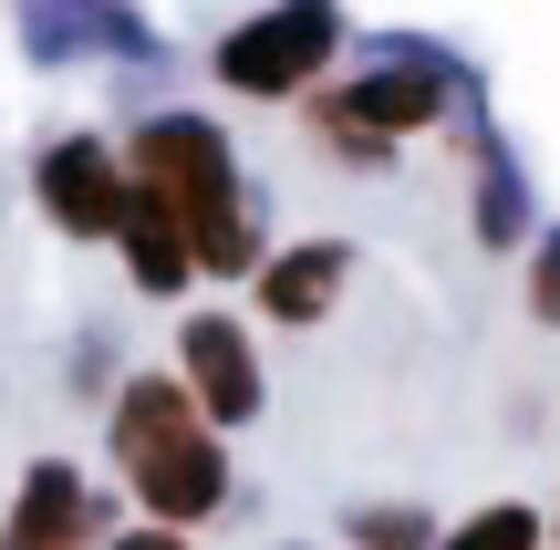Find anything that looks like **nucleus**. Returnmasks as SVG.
I'll return each mask as SVG.
<instances>
[{"label":"nucleus","instance_id":"8","mask_svg":"<svg viewBox=\"0 0 560 550\" xmlns=\"http://www.w3.org/2000/svg\"><path fill=\"white\" fill-rule=\"evenodd\" d=\"M342 281H353V249H342V239H291V249H270V260H260V281H249V291H260V312H270V323H322V312H332L342 302Z\"/></svg>","mask_w":560,"mask_h":550},{"label":"nucleus","instance_id":"7","mask_svg":"<svg viewBox=\"0 0 560 550\" xmlns=\"http://www.w3.org/2000/svg\"><path fill=\"white\" fill-rule=\"evenodd\" d=\"M104 499L83 489V468H62V457H32L21 468V499H11V530L0 550H104Z\"/></svg>","mask_w":560,"mask_h":550},{"label":"nucleus","instance_id":"12","mask_svg":"<svg viewBox=\"0 0 560 550\" xmlns=\"http://www.w3.org/2000/svg\"><path fill=\"white\" fill-rule=\"evenodd\" d=\"M353 550H436L425 510H353Z\"/></svg>","mask_w":560,"mask_h":550},{"label":"nucleus","instance_id":"2","mask_svg":"<svg viewBox=\"0 0 560 550\" xmlns=\"http://www.w3.org/2000/svg\"><path fill=\"white\" fill-rule=\"evenodd\" d=\"M115 468H125V489L145 499L156 530H198L229 499V436L198 416V395H187L177 374H136V385L115 395Z\"/></svg>","mask_w":560,"mask_h":550},{"label":"nucleus","instance_id":"5","mask_svg":"<svg viewBox=\"0 0 560 550\" xmlns=\"http://www.w3.org/2000/svg\"><path fill=\"white\" fill-rule=\"evenodd\" d=\"M32 187H42V219H52L62 239H115V229H125V198H136L125 145H104V136H52V145H42V166H32Z\"/></svg>","mask_w":560,"mask_h":550},{"label":"nucleus","instance_id":"11","mask_svg":"<svg viewBox=\"0 0 560 550\" xmlns=\"http://www.w3.org/2000/svg\"><path fill=\"white\" fill-rule=\"evenodd\" d=\"M478 239H488V249H509V239H520V177H509L499 136L478 145Z\"/></svg>","mask_w":560,"mask_h":550},{"label":"nucleus","instance_id":"14","mask_svg":"<svg viewBox=\"0 0 560 550\" xmlns=\"http://www.w3.org/2000/svg\"><path fill=\"white\" fill-rule=\"evenodd\" d=\"M104 550H198V540H187V530H156V519H145V530H115Z\"/></svg>","mask_w":560,"mask_h":550},{"label":"nucleus","instance_id":"3","mask_svg":"<svg viewBox=\"0 0 560 550\" xmlns=\"http://www.w3.org/2000/svg\"><path fill=\"white\" fill-rule=\"evenodd\" d=\"M446 104H457V73H446L436 52H384V62H363L353 83H332V94L312 104V136L332 145V156L374 166V156H395L405 136L446 125Z\"/></svg>","mask_w":560,"mask_h":550},{"label":"nucleus","instance_id":"10","mask_svg":"<svg viewBox=\"0 0 560 550\" xmlns=\"http://www.w3.org/2000/svg\"><path fill=\"white\" fill-rule=\"evenodd\" d=\"M550 530H540V510H520V499H488L478 519H457L436 550H540Z\"/></svg>","mask_w":560,"mask_h":550},{"label":"nucleus","instance_id":"15","mask_svg":"<svg viewBox=\"0 0 560 550\" xmlns=\"http://www.w3.org/2000/svg\"><path fill=\"white\" fill-rule=\"evenodd\" d=\"M550 540H560V510H550Z\"/></svg>","mask_w":560,"mask_h":550},{"label":"nucleus","instance_id":"9","mask_svg":"<svg viewBox=\"0 0 560 550\" xmlns=\"http://www.w3.org/2000/svg\"><path fill=\"white\" fill-rule=\"evenodd\" d=\"M115 239H125V270H136V291H187V281H198V249H187V229L166 219L145 187L125 198V229H115Z\"/></svg>","mask_w":560,"mask_h":550},{"label":"nucleus","instance_id":"1","mask_svg":"<svg viewBox=\"0 0 560 550\" xmlns=\"http://www.w3.org/2000/svg\"><path fill=\"white\" fill-rule=\"evenodd\" d=\"M125 177L187 229L198 249V281H260V198L240 177V145L219 136L208 115H145L125 136Z\"/></svg>","mask_w":560,"mask_h":550},{"label":"nucleus","instance_id":"6","mask_svg":"<svg viewBox=\"0 0 560 550\" xmlns=\"http://www.w3.org/2000/svg\"><path fill=\"white\" fill-rule=\"evenodd\" d=\"M177 385L198 395L208 426H249V416L270 406V374H260V353H249V323L198 312V323L177 332Z\"/></svg>","mask_w":560,"mask_h":550},{"label":"nucleus","instance_id":"13","mask_svg":"<svg viewBox=\"0 0 560 550\" xmlns=\"http://www.w3.org/2000/svg\"><path fill=\"white\" fill-rule=\"evenodd\" d=\"M529 323L560 332V229H540V249H529Z\"/></svg>","mask_w":560,"mask_h":550},{"label":"nucleus","instance_id":"4","mask_svg":"<svg viewBox=\"0 0 560 550\" xmlns=\"http://www.w3.org/2000/svg\"><path fill=\"white\" fill-rule=\"evenodd\" d=\"M332 52H342V0H270V11L229 21L208 62H219V83H229V94L280 104V94H312Z\"/></svg>","mask_w":560,"mask_h":550}]
</instances>
